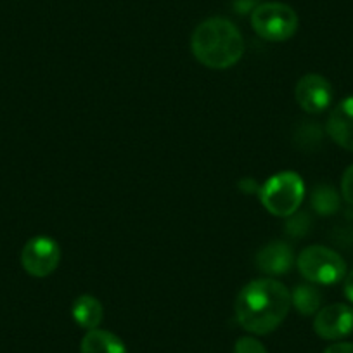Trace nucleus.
<instances>
[{
  "label": "nucleus",
  "mask_w": 353,
  "mask_h": 353,
  "mask_svg": "<svg viewBox=\"0 0 353 353\" xmlns=\"http://www.w3.org/2000/svg\"><path fill=\"white\" fill-rule=\"evenodd\" d=\"M288 219H290L286 223L288 234H291V236H305V232L308 230V225H310L308 216L305 213H301V215H291Z\"/></svg>",
  "instance_id": "2eb2a0df"
},
{
  "label": "nucleus",
  "mask_w": 353,
  "mask_h": 353,
  "mask_svg": "<svg viewBox=\"0 0 353 353\" xmlns=\"http://www.w3.org/2000/svg\"><path fill=\"white\" fill-rule=\"evenodd\" d=\"M234 353H267V350H265V346L258 339L246 336V338H241L236 343Z\"/></svg>",
  "instance_id": "dca6fc26"
},
{
  "label": "nucleus",
  "mask_w": 353,
  "mask_h": 353,
  "mask_svg": "<svg viewBox=\"0 0 353 353\" xmlns=\"http://www.w3.org/2000/svg\"><path fill=\"white\" fill-rule=\"evenodd\" d=\"M291 307V293L276 279H256L237 294L236 319L239 325L253 334H269L286 319Z\"/></svg>",
  "instance_id": "f257e3e1"
},
{
  "label": "nucleus",
  "mask_w": 353,
  "mask_h": 353,
  "mask_svg": "<svg viewBox=\"0 0 353 353\" xmlns=\"http://www.w3.org/2000/svg\"><path fill=\"white\" fill-rule=\"evenodd\" d=\"M81 353H127L123 341L113 332L92 329L83 336L80 345Z\"/></svg>",
  "instance_id": "f8f14e48"
},
{
  "label": "nucleus",
  "mask_w": 353,
  "mask_h": 353,
  "mask_svg": "<svg viewBox=\"0 0 353 353\" xmlns=\"http://www.w3.org/2000/svg\"><path fill=\"white\" fill-rule=\"evenodd\" d=\"M341 194L346 203L353 205V165L348 166L341 179Z\"/></svg>",
  "instance_id": "f3484780"
},
{
  "label": "nucleus",
  "mask_w": 353,
  "mask_h": 353,
  "mask_svg": "<svg viewBox=\"0 0 353 353\" xmlns=\"http://www.w3.org/2000/svg\"><path fill=\"white\" fill-rule=\"evenodd\" d=\"M293 250L281 241L267 244L256 254V267L269 276H283L293 267Z\"/></svg>",
  "instance_id": "9d476101"
},
{
  "label": "nucleus",
  "mask_w": 353,
  "mask_h": 353,
  "mask_svg": "<svg viewBox=\"0 0 353 353\" xmlns=\"http://www.w3.org/2000/svg\"><path fill=\"white\" fill-rule=\"evenodd\" d=\"M324 353H353V343H334Z\"/></svg>",
  "instance_id": "a211bd4d"
},
{
  "label": "nucleus",
  "mask_w": 353,
  "mask_h": 353,
  "mask_svg": "<svg viewBox=\"0 0 353 353\" xmlns=\"http://www.w3.org/2000/svg\"><path fill=\"white\" fill-rule=\"evenodd\" d=\"M312 206L319 215H332L339 208V196L331 185H319L312 192Z\"/></svg>",
  "instance_id": "4468645a"
},
{
  "label": "nucleus",
  "mask_w": 353,
  "mask_h": 353,
  "mask_svg": "<svg viewBox=\"0 0 353 353\" xmlns=\"http://www.w3.org/2000/svg\"><path fill=\"white\" fill-rule=\"evenodd\" d=\"M294 97L301 110L310 114H317L331 106L332 87L321 74H305L296 83Z\"/></svg>",
  "instance_id": "6e6552de"
},
{
  "label": "nucleus",
  "mask_w": 353,
  "mask_h": 353,
  "mask_svg": "<svg viewBox=\"0 0 353 353\" xmlns=\"http://www.w3.org/2000/svg\"><path fill=\"white\" fill-rule=\"evenodd\" d=\"M327 134L339 148L353 152V96L343 99L331 111L327 120Z\"/></svg>",
  "instance_id": "1a4fd4ad"
},
{
  "label": "nucleus",
  "mask_w": 353,
  "mask_h": 353,
  "mask_svg": "<svg viewBox=\"0 0 353 353\" xmlns=\"http://www.w3.org/2000/svg\"><path fill=\"white\" fill-rule=\"evenodd\" d=\"M61 260L59 244L46 236L30 239L21 251L23 269L33 277H47L57 269Z\"/></svg>",
  "instance_id": "423d86ee"
},
{
  "label": "nucleus",
  "mask_w": 353,
  "mask_h": 353,
  "mask_svg": "<svg viewBox=\"0 0 353 353\" xmlns=\"http://www.w3.org/2000/svg\"><path fill=\"white\" fill-rule=\"evenodd\" d=\"M343 291H345L346 300L353 305V270L345 276V286H343Z\"/></svg>",
  "instance_id": "6ab92c4d"
},
{
  "label": "nucleus",
  "mask_w": 353,
  "mask_h": 353,
  "mask_svg": "<svg viewBox=\"0 0 353 353\" xmlns=\"http://www.w3.org/2000/svg\"><path fill=\"white\" fill-rule=\"evenodd\" d=\"M71 314H73L74 322L80 327L92 331V329L99 327V324L103 322L104 310L97 298L90 296V294H83V296L74 300L73 307H71Z\"/></svg>",
  "instance_id": "9b49d317"
},
{
  "label": "nucleus",
  "mask_w": 353,
  "mask_h": 353,
  "mask_svg": "<svg viewBox=\"0 0 353 353\" xmlns=\"http://www.w3.org/2000/svg\"><path fill=\"white\" fill-rule=\"evenodd\" d=\"M296 263L301 276L312 284L329 286L339 283L346 276V263L341 254L321 244L305 248Z\"/></svg>",
  "instance_id": "20e7f679"
},
{
  "label": "nucleus",
  "mask_w": 353,
  "mask_h": 353,
  "mask_svg": "<svg viewBox=\"0 0 353 353\" xmlns=\"http://www.w3.org/2000/svg\"><path fill=\"white\" fill-rule=\"evenodd\" d=\"M305 198V184L296 172H281L260 188V201L276 216H291Z\"/></svg>",
  "instance_id": "7ed1b4c3"
},
{
  "label": "nucleus",
  "mask_w": 353,
  "mask_h": 353,
  "mask_svg": "<svg viewBox=\"0 0 353 353\" xmlns=\"http://www.w3.org/2000/svg\"><path fill=\"white\" fill-rule=\"evenodd\" d=\"M251 26L261 39L269 42H284L298 30V14L283 2H265L251 14Z\"/></svg>",
  "instance_id": "39448f33"
},
{
  "label": "nucleus",
  "mask_w": 353,
  "mask_h": 353,
  "mask_svg": "<svg viewBox=\"0 0 353 353\" xmlns=\"http://www.w3.org/2000/svg\"><path fill=\"white\" fill-rule=\"evenodd\" d=\"M314 329L322 339H343L353 332V308L345 303H332L317 312Z\"/></svg>",
  "instance_id": "0eeeda50"
},
{
  "label": "nucleus",
  "mask_w": 353,
  "mask_h": 353,
  "mask_svg": "<svg viewBox=\"0 0 353 353\" xmlns=\"http://www.w3.org/2000/svg\"><path fill=\"white\" fill-rule=\"evenodd\" d=\"M291 303L301 315H314L321 310L322 293L317 284H300L291 294Z\"/></svg>",
  "instance_id": "ddd939ff"
},
{
  "label": "nucleus",
  "mask_w": 353,
  "mask_h": 353,
  "mask_svg": "<svg viewBox=\"0 0 353 353\" xmlns=\"http://www.w3.org/2000/svg\"><path fill=\"white\" fill-rule=\"evenodd\" d=\"M191 49L196 59L206 68L227 70L243 57L244 39L232 21L225 18H210L194 30Z\"/></svg>",
  "instance_id": "f03ea898"
}]
</instances>
